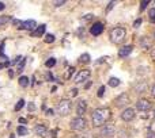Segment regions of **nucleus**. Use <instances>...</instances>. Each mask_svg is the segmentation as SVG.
Segmentation results:
<instances>
[{
    "mask_svg": "<svg viewBox=\"0 0 155 138\" xmlns=\"http://www.w3.org/2000/svg\"><path fill=\"white\" fill-rule=\"evenodd\" d=\"M112 113L110 110L106 107H102V108H97L94 110V113L91 114V119H93V125L95 127H99V126H103L106 121L110 118Z\"/></svg>",
    "mask_w": 155,
    "mask_h": 138,
    "instance_id": "nucleus-1",
    "label": "nucleus"
},
{
    "mask_svg": "<svg viewBox=\"0 0 155 138\" xmlns=\"http://www.w3.org/2000/svg\"><path fill=\"white\" fill-rule=\"evenodd\" d=\"M125 35H127V33L123 27H114L110 31V41L116 45H120L125 39Z\"/></svg>",
    "mask_w": 155,
    "mask_h": 138,
    "instance_id": "nucleus-2",
    "label": "nucleus"
},
{
    "mask_svg": "<svg viewBox=\"0 0 155 138\" xmlns=\"http://www.w3.org/2000/svg\"><path fill=\"white\" fill-rule=\"evenodd\" d=\"M71 107H72L71 100L63 99L61 102H59V104H57V114L61 115V117H65V115H68L71 113Z\"/></svg>",
    "mask_w": 155,
    "mask_h": 138,
    "instance_id": "nucleus-3",
    "label": "nucleus"
},
{
    "mask_svg": "<svg viewBox=\"0 0 155 138\" xmlns=\"http://www.w3.org/2000/svg\"><path fill=\"white\" fill-rule=\"evenodd\" d=\"M86 119L84 118H80V117H76L73 118L72 121H71V129L72 130H76V131H80V130H84L86 129Z\"/></svg>",
    "mask_w": 155,
    "mask_h": 138,
    "instance_id": "nucleus-4",
    "label": "nucleus"
},
{
    "mask_svg": "<svg viewBox=\"0 0 155 138\" xmlns=\"http://www.w3.org/2000/svg\"><path fill=\"white\" fill-rule=\"evenodd\" d=\"M129 103V95L128 93H120L119 96L114 99V104L117 106V107H125L127 104Z\"/></svg>",
    "mask_w": 155,
    "mask_h": 138,
    "instance_id": "nucleus-5",
    "label": "nucleus"
},
{
    "mask_svg": "<svg viewBox=\"0 0 155 138\" xmlns=\"http://www.w3.org/2000/svg\"><path fill=\"white\" fill-rule=\"evenodd\" d=\"M90 73H91V72L88 71V69H82V71H79L76 75L73 76V81L75 83H83L84 80H87L88 77H90Z\"/></svg>",
    "mask_w": 155,
    "mask_h": 138,
    "instance_id": "nucleus-6",
    "label": "nucleus"
},
{
    "mask_svg": "<svg viewBox=\"0 0 155 138\" xmlns=\"http://www.w3.org/2000/svg\"><path fill=\"white\" fill-rule=\"evenodd\" d=\"M114 133H116V127L110 123L103 125L102 129H101V137H112Z\"/></svg>",
    "mask_w": 155,
    "mask_h": 138,
    "instance_id": "nucleus-7",
    "label": "nucleus"
},
{
    "mask_svg": "<svg viewBox=\"0 0 155 138\" xmlns=\"http://www.w3.org/2000/svg\"><path fill=\"white\" fill-rule=\"evenodd\" d=\"M135 115H136V113H135V110L132 107H128L125 108L124 111L121 113V119L123 121H125V122H131L132 119L135 118Z\"/></svg>",
    "mask_w": 155,
    "mask_h": 138,
    "instance_id": "nucleus-8",
    "label": "nucleus"
},
{
    "mask_svg": "<svg viewBox=\"0 0 155 138\" xmlns=\"http://www.w3.org/2000/svg\"><path fill=\"white\" fill-rule=\"evenodd\" d=\"M136 108L139 111H148L151 108V102L148 99H139L136 102Z\"/></svg>",
    "mask_w": 155,
    "mask_h": 138,
    "instance_id": "nucleus-9",
    "label": "nucleus"
},
{
    "mask_svg": "<svg viewBox=\"0 0 155 138\" xmlns=\"http://www.w3.org/2000/svg\"><path fill=\"white\" fill-rule=\"evenodd\" d=\"M86 111H87V102H86L84 99H80V100L78 102V104H76V114H78V117L83 118V115L86 114Z\"/></svg>",
    "mask_w": 155,
    "mask_h": 138,
    "instance_id": "nucleus-10",
    "label": "nucleus"
},
{
    "mask_svg": "<svg viewBox=\"0 0 155 138\" xmlns=\"http://www.w3.org/2000/svg\"><path fill=\"white\" fill-rule=\"evenodd\" d=\"M21 30H30V31H34L37 29V22L34 19H29V21H25L22 22L21 27H19Z\"/></svg>",
    "mask_w": 155,
    "mask_h": 138,
    "instance_id": "nucleus-11",
    "label": "nucleus"
},
{
    "mask_svg": "<svg viewBox=\"0 0 155 138\" xmlns=\"http://www.w3.org/2000/svg\"><path fill=\"white\" fill-rule=\"evenodd\" d=\"M132 50H133V46L132 45L123 46V47H120V50H119V57L120 58H125V57H128L132 53Z\"/></svg>",
    "mask_w": 155,
    "mask_h": 138,
    "instance_id": "nucleus-12",
    "label": "nucleus"
},
{
    "mask_svg": "<svg viewBox=\"0 0 155 138\" xmlns=\"http://www.w3.org/2000/svg\"><path fill=\"white\" fill-rule=\"evenodd\" d=\"M90 33L93 34L94 37H98V35H101L103 33V25L102 23H94L93 26H91V29H90Z\"/></svg>",
    "mask_w": 155,
    "mask_h": 138,
    "instance_id": "nucleus-13",
    "label": "nucleus"
},
{
    "mask_svg": "<svg viewBox=\"0 0 155 138\" xmlns=\"http://www.w3.org/2000/svg\"><path fill=\"white\" fill-rule=\"evenodd\" d=\"M133 91L137 92V93H140V92H146V91H147V83H146L144 80H140V81H137L133 85Z\"/></svg>",
    "mask_w": 155,
    "mask_h": 138,
    "instance_id": "nucleus-14",
    "label": "nucleus"
},
{
    "mask_svg": "<svg viewBox=\"0 0 155 138\" xmlns=\"http://www.w3.org/2000/svg\"><path fill=\"white\" fill-rule=\"evenodd\" d=\"M34 133H36L37 135H40V137H44V135L48 134V129H46V126H44V125H37L36 127H34Z\"/></svg>",
    "mask_w": 155,
    "mask_h": 138,
    "instance_id": "nucleus-15",
    "label": "nucleus"
},
{
    "mask_svg": "<svg viewBox=\"0 0 155 138\" xmlns=\"http://www.w3.org/2000/svg\"><path fill=\"white\" fill-rule=\"evenodd\" d=\"M45 30H46V26L45 25L37 26V29L31 33V37H42L44 34H45Z\"/></svg>",
    "mask_w": 155,
    "mask_h": 138,
    "instance_id": "nucleus-16",
    "label": "nucleus"
},
{
    "mask_svg": "<svg viewBox=\"0 0 155 138\" xmlns=\"http://www.w3.org/2000/svg\"><path fill=\"white\" fill-rule=\"evenodd\" d=\"M90 58H91L90 54H87V53H83L82 56L79 57V62H80V64H88V62L91 61Z\"/></svg>",
    "mask_w": 155,
    "mask_h": 138,
    "instance_id": "nucleus-17",
    "label": "nucleus"
},
{
    "mask_svg": "<svg viewBox=\"0 0 155 138\" xmlns=\"http://www.w3.org/2000/svg\"><path fill=\"white\" fill-rule=\"evenodd\" d=\"M16 131H18V134L19 135H27L29 134V130H27V127L26 126H18V129H16Z\"/></svg>",
    "mask_w": 155,
    "mask_h": 138,
    "instance_id": "nucleus-18",
    "label": "nucleus"
},
{
    "mask_svg": "<svg viewBox=\"0 0 155 138\" xmlns=\"http://www.w3.org/2000/svg\"><path fill=\"white\" fill-rule=\"evenodd\" d=\"M19 85L23 87V88H26L27 85H29V79H27L26 76H21L19 77Z\"/></svg>",
    "mask_w": 155,
    "mask_h": 138,
    "instance_id": "nucleus-19",
    "label": "nucleus"
},
{
    "mask_svg": "<svg viewBox=\"0 0 155 138\" xmlns=\"http://www.w3.org/2000/svg\"><path fill=\"white\" fill-rule=\"evenodd\" d=\"M109 85L110 87H117V85H120V80L117 79V77H110L109 79Z\"/></svg>",
    "mask_w": 155,
    "mask_h": 138,
    "instance_id": "nucleus-20",
    "label": "nucleus"
},
{
    "mask_svg": "<svg viewBox=\"0 0 155 138\" xmlns=\"http://www.w3.org/2000/svg\"><path fill=\"white\" fill-rule=\"evenodd\" d=\"M25 104H26L25 100H23V99H19V100H18V103H16V106H15V111H19V110H22V108L25 107Z\"/></svg>",
    "mask_w": 155,
    "mask_h": 138,
    "instance_id": "nucleus-21",
    "label": "nucleus"
},
{
    "mask_svg": "<svg viewBox=\"0 0 155 138\" xmlns=\"http://www.w3.org/2000/svg\"><path fill=\"white\" fill-rule=\"evenodd\" d=\"M140 45H142V47H144V49H148V47H150V41L144 37V38L140 39Z\"/></svg>",
    "mask_w": 155,
    "mask_h": 138,
    "instance_id": "nucleus-22",
    "label": "nucleus"
},
{
    "mask_svg": "<svg viewBox=\"0 0 155 138\" xmlns=\"http://www.w3.org/2000/svg\"><path fill=\"white\" fill-rule=\"evenodd\" d=\"M8 22H11L10 16H0V27H1V26H4V25H7Z\"/></svg>",
    "mask_w": 155,
    "mask_h": 138,
    "instance_id": "nucleus-23",
    "label": "nucleus"
},
{
    "mask_svg": "<svg viewBox=\"0 0 155 138\" xmlns=\"http://www.w3.org/2000/svg\"><path fill=\"white\" fill-rule=\"evenodd\" d=\"M44 39H45V42H46V43H52V42H55V39H56V37L53 35V34H46Z\"/></svg>",
    "mask_w": 155,
    "mask_h": 138,
    "instance_id": "nucleus-24",
    "label": "nucleus"
},
{
    "mask_svg": "<svg viewBox=\"0 0 155 138\" xmlns=\"http://www.w3.org/2000/svg\"><path fill=\"white\" fill-rule=\"evenodd\" d=\"M55 64H56V58H49L46 62H45V65H46V68H52L55 67Z\"/></svg>",
    "mask_w": 155,
    "mask_h": 138,
    "instance_id": "nucleus-25",
    "label": "nucleus"
},
{
    "mask_svg": "<svg viewBox=\"0 0 155 138\" xmlns=\"http://www.w3.org/2000/svg\"><path fill=\"white\" fill-rule=\"evenodd\" d=\"M0 56H1V58H7V56H5V53H4V42H1L0 43Z\"/></svg>",
    "mask_w": 155,
    "mask_h": 138,
    "instance_id": "nucleus-26",
    "label": "nucleus"
},
{
    "mask_svg": "<svg viewBox=\"0 0 155 138\" xmlns=\"http://www.w3.org/2000/svg\"><path fill=\"white\" fill-rule=\"evenodd\" d=\"M148 4H150V1H148V0H144V1H142V3H140V10L143 11Z\"/></svg>",
    "mask_w": 155,
    "mask_h": 138,
    "instance_id": "nucleus-27",
    "label": "nucleus"
},
{
    "mask_svg": "<svg viewBox=\"0 0 155 138\" xmlns=\"http://www.w3.org/2000/svg\"><path fill=\"white\" fill-rule=\"evenodd\" d=\"M65 4V0H57V1H53V5L55 7H60V5Z\"/></svg>",
    "mask_w": 155,
    "mask_h": 138,
    "instance_id": "nucleus-28",
    "label": "nucleus"
},
{
    "mask_svg": "<svg viewBox=\"0 0 155 138\" xmlns=\"http://www.w3.org/2000/svg\"><path fill=\"white\" fill-rule=\"evenodd\" d=\"M22 60H23V57H22V56H18L15 60H14V61H11V65H15V64H18V62L22 61Z\"/></svg>",
    "mask_w": 155,
    "mask_h": 138,
    "instance_id": "nucleus-29",
    "label": "nucleus"
},
{
    "mask_svg": "<svg viewBox=\"0 0 155 138\" xmlns=\"http://www.w3.org/2000/svg\"><path fill=\"white\" fill-rule=\"evenodd\" d=\"M108 58H109L108 56H103V57H101V60H97V62H95V64H97V65H98V64H102V62H105L106 60H108Z\"/></svg>",
    "mask_w": 155,
    "mask_h": 138,
    "instance_id": "nucleus-30",
    "label": "nucleus"
},
{
    "mask_svg": "<svg viewBox=\"0 0 155 138\" xmlns=\"http://www.w3.org/2000/svg\"><path fill=\"white\" fill-rule=\"evenodd\" d=\"M114 4H116V1H110V3L108 4V7H106V12H109V11L112 10V8L114 7Z\"/></svg>",
    "mask_w": 155,
    "mask_h": 138,
    "instance_id": "nucleus-31",
    "label": "nucleus"
},
{
    "mask_svg": "<svg viewBox=\"0 0 155 138\" xmlns=\"http://www.w3.org/2000/svg\"><path fill=\"white\" fill-rule=\"evenodd\" d=\"M25 62H26V58L23 57V60H22V61L19 62V65H18V69H19V71H22V69H23V67H25Z\"/></svg>",
    "mask_w": 155,
    "mask_h": 138,
    "instance_id": "nucleus-32",
    "label": "nucleus"
},
{
    "mask_svg": "<svg viewBox=\"0 0 155 138\" xmlns=\"http://www.w3.org/2000/svg\"><path fill=\"white\" fill-rule=\"evenodd\" d=\"M103 92H105V87H101V88H99V91L97 92L98 97H102V96H103Z\"/></svg>",
    "mask_w": 155,
    "mask_h": 138,
    "instance_id": "nucleus-33",
    "label": "nucleus"
},
{
    "mask_svg": "<svg viewBox=\"0 0 155 138\" xmlns=\"http://www.w3.org/2000/svg\"><path fill=\"white\" fill-rule=\"evenodd\" d=\"M148 14H150V19H155V8H151Z\"/></svg>",
    "mask_w": 155,
    "mask_h": 138,
    "instance_id": "nucleus-34",
    "label": "nucleus"
},
{
    "mask_svg": "<svg viewBox=\"0 0 155 138\" xmlns=\"http://www.w3.org/2000/svg\"><path fill=\"white\" fill-rule=\"evenodd\" d=\"M147 138H155V131L148 130V131H147Z\"/></svg>",
    "mask_w": 155,
    "mask_h": 138,
    "instance_id": "nucleus-35",
    "label": "nucleus"
},
{
    "mask_svg": "<svg viewBox=\"0 0 155 138\" xmlns=\"http://www.w3.org/2000/svg\"><path fill=\"white\" fill-rule=\"evenodd\" d=\"M10 65H11V62H8V61L3 62V64H0V71H1L3 68H5V67H10Z\"/></svg>",
    "mask_w": 155,
    "mask_h": 138,
    "instance_id": "nucleus-36",
    "label": "nucleus"
},
{
    "mask_svg": "<svg viewBox=\"0 0 155 138\" xmlns=\"http://www.w3.org/2000/svg\"><path fill=\"white\" fill-rule=\"evenodd\" d=\"M12 23H14L15 26H18V27H21L22 21H19V19H12Z\"/></svg>",
    "mask_w": 155,
    "mask_h": 138,
    "instance_id": "nucleus-37",
    "label": "nucleus"
},
{
    "mask_svg": "<svg viewBox=\"0 0 155 138\" xmlns=\"http://www.w3.org/2000/svg\"><path fill=\"white\" fill-rule=\"evenodd\" d=\"M36 110V106H34V103H30L29 104V111H34Z\"/></svg>",
    "mask_w": 155,
    "mask_h": 138,
    "instance_id": "nucleus-38",
    "label": "nucleus"
},
{
    "mask_svg": "<svg viewBox=\"0 0 155 138\" xmlns=\"http://www.w3.org/2000/svg\"><path fill=\"white\" fill-rule=\"evenodd\" d=\"M140 25H142V19H137V21H136V22H135V23H133V26H135V27H139Z\"/></svg>",
    "mask_w": 155,
    "mask_h": 138,
    "instance_id": "nucleus-39",
    "label": "nucleus"
},
{
    "mask_svg": "<svg viewBox=\"0 0 155 138\" xmlns=\"http://www.w3.org/2000/svg\"><path fill=\"white\" fill-rule=\"evenodd\" d=\"M150 92H151V95L155 97V84L152 85V87H151V91H150Z\"/></svg>",
    "mask_w": 155,
    "mask_h": 138,
    "instance_id": "nucleus-40",
    "label": "nucleus"
},
{
    "mask_svg": "<svg viewBox=\"0 0 155 138\" xmlns=\"http://www.w3.org/2000/svg\"><path fill=\"white\" fill-rule=\"evenodd\" d=\"M71 91H72V96H76L78 95V88H72Z\"/></svg>",
    "mask_w": 155,
    "mask_h": 138,
    "instance_id": "nucleus-41",
    "label": "nucleus"
},
{
    "mask_svg": "<svg viewBox=\"0 0 155 138\" xmlns=\"http://www.w3.org/2000/svg\"><path fill=\"white\" fill-rule=\"evenodd\" d=\"M19 123H22V126H25L26 119H25V118H19Z\"/></svg>",
    "mask_w": 155,
    "mask_h": 138,
    "instance_id": "nucleus-42",
    "label": "nucleus"
},
{
    "mask_svg": "<svg viewBox=\"0 0 155 138\" xmlns=\"http://www.w3.org/2000/svg\"><path fill=\"white\" fill-rule=\"evenodd\" d=\"M5 8V4L3 3V1H0V11H3Z\"/></svg>",
    "mask_w": 155,
    "mask_h": 138,
    "instance_id": "nucleus-43",
    "label": "nucleus"
},
{
    "mask_svg": "<svg viewBox=\"0 0 155 138\" xmlns=\"http://www.w3.org/2000/svg\"><path fill=\"white\" fill-rule=\"evenodd\" d=\"M151 58H152V60H155V49L151 51Z\"/></svg>",
    "mask_w": 155,
    "mask_h": 138,
    "instance_id": "nucleus-44",
    "label": "nucleus"
},
{
    "mask_svg": "<svg viewBox=\"0 0 155 138\" xmlns=\"http://www.w3.org/2000/svg\"><path fill=\"white\" fill-rule=\"evenodd\" d=\"M48 115H53V110H48Z\"/></svg>",
    "mask_w": 155,
    "mask_h": 138,
    "instance_id": "nucleus-45",
    "label": "nucleus"
},
{
    "mask_svg": "<svg viewBox=\"0 0 155 138\" xmlns=\"http://www.w3.org/2000/svg\"><path fill=\"white\" fill-rule=\"evenodd\" d=\"M8 75H10V77H12V76H14V72L10 71V72H8Z\"/></svg>",
    "mask_w": 155,
    "mask_h": 138,
    "instance_id": "nucleus-46",
    "label": "nucleus"
},
{
    "mask_svg": "<svg viewBox=\"0 0 155 138\" xmlns=\"http://www.w3.org/2000/svg\"><path fill=\"white\" fill-rule=\"evenodd\" d=\"M154 118H155V111H154Z\"/></svg>",
    "mask_w": 155,
    "mask_h": 138,
    "instance_id": "nucleus-47",
    "label": "nucleus"
},
{
    "mask_svg": "<svg viewBox=\"0 0 155 138\" xmlns=\"http://www.w3.org/2000/svg\"><path fill=\"white\" fill-rule=\"evenodd\" d=\"M154 37H155V34H154Z\"/></svg>",
    "mask_w": 155,
    "mask_h": 138,
    "instance_id": "nucleus-48",
    "label": "nucleus"
}]
</instances>
